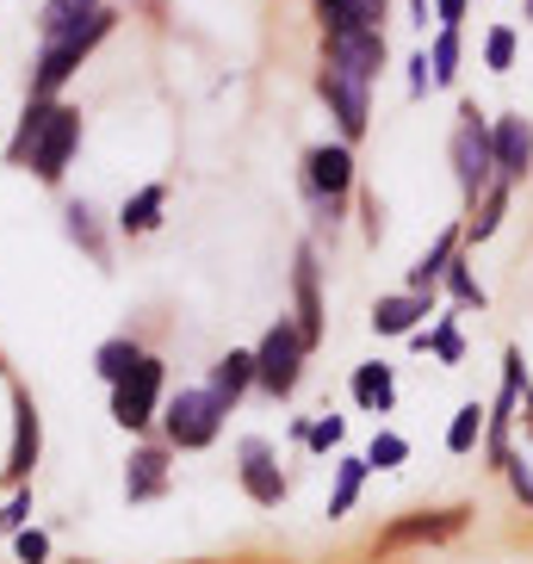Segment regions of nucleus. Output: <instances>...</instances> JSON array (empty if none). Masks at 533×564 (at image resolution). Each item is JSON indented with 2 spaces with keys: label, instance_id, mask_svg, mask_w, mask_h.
I'll list each match as a JSON object with an SVG mask.
<instances>
[{
  "label": "nucleus",
  "instance_id": "27",
  "mask_svg": "<svg viewBox=\"0 0 533 564\" xmlns=\"http://www.w3.org/2000/svg\"><path fill=\"white\" fill-rule=\"evenodd\" d=\"M44 112H51V100H32V106H25L13 143H7V155H13V162H25V150H32V137H37V124H44Z\"/></svg>",
  "mask_w": 533,
  "mask_h": 564
},
{
  "label": "nucleus",
  "instance_id": "3",
  "mask_svg": "<svg viewBox=\"0 0 533 564\" xmlns=\"http://www.w3.org/2000/svg\"><path fill=\"white\" fill-rule=\"evenodd\" d=\"M75 143H81V112L75 106H51L44 124H37V137H32V150H25V162H32V174L44 186H56L68 155H75Z\"/></svg>",
  "mask_w": 533,
  "mask_h": 564
},
{
  "label": "nucleus",
  "instance_id": "15",
  "mask_svg": "<svg viewBox=\"0 0 533 564\" xmlns=\"http://www.w3.org/2000/svg\"><path fill=\"white\" fill-rule=\"evenodd\" d=\"M298 335H304V348H317V335H323V299H317V254H311V249L298 254Z\"/></svg>",
  "mask_w": 533,
  "mask_h": 564
},
{
  "label": "nucleus",
  "instance_id": "12",
  "mask_svg": "<svg viewBox=\"0 0 533 564\" xmlns=\"http://www.w3.org/2000/svg\"><path fill=\"white\" fill-rule=\"evenodd\" d=\"M304 174H311V193H323V199H341V193H348L353 186V155L341 150V143H323V150H311V162H304Z\"/></svg>",
  "mask_w": 533,
  "mask_h": 564
},
{
  "label": "nucleus",
  "instance_id": "11",
  "mask_svg": "<svg viewBox=\"0 0 533 564\" xmlns=\"http://www.w3.org/2000/svg\"><path fill=\"white\" fill-rule=\"evenodd\" d=\"M459 521H466V509H447V514H410V521H398V528H384L379 552H403V546H422V540H447V533H459Z\"/></svg>",
  "mask_w": 533,
  "mask_h": 564
},
{
  "label": "nucleus",
  "instance_id": "17",
  "mask_svg": "<svg viewBox=\"0 0 533 564\" xmlns=\"http://www.w3.org/2000/svg\"><path fill=\"white\" fill-rule=\"evenodd\" d=\"M249 384H254V354L230 348V354H224V360H217V372H211V384H205V391H211V398L224 403V410H230V403L242 398Z\"/></svg>",
  "mask_w": 533,
  "mask_h": 564
},
{
  "label": "nucleus",
  "instance_id": "18",
  "mask_svg": "<svg viewBox=\"0 0 533 564\" xmlns=\"http://www.w3.org/2000/svg\"><path fill=\"white\" fill-rule=\"evenodd\" d=\"M379 19H384V0H335V7H323L329 32H379Z\"/></svg>",
  "mask_w": 533,
  "mask_h": 564
},
{
  "label": "nucleus",
  "instance_id": "22",
  "mask_svg": "<svg viewBox=\"0 0 533 564\" xmlns=\"http://www.w3.org/2000/svg\"><path fill=\"white\" fill-rule=\"evenodd\" d=\"M453 249H459V236H440V242H434V249L428 254H422V261L416 267H410V285H416V292H428V285L434 280H440V273H447V261H453Z\"/></svg>",
  "mask_w": 533,
  "mask_h": 564
},
{
  "label": "nucleus",
  "instance_id": "39",
  "mask_svg": "<svg viewBox=\"0 0 533 564\" xmlns=\"http://www.w3.org/2000/svg\"><path fill=\"white\" fill-rule=\"evenodd\" d=\"M527 19H533V0H527Z\"/></svg>",
  "mask_w": 533,
  "mask_h": 564
},
{
  "label": "nucleus",
  "instance_id": "16",
  "mask_svg": "<svg viewBox=\"0 0 533 564\" xmlns=\"http://www.w3.org/2000/svg\"><path fill=\"white\" fill-rule=\"evenodd\" d=\"M32 465H37V410H32V398H13V453H7V471L25 478Z\"/></svg>",
  "mask_w": 533,
  "mask_h": 564
},
{
  "label": "nucleus",
  "instance_id": "13",
  "mask_svg": "<svg viewBox=\"0 0 533 564\" xmlns=\"http://www.w3.org/2000/svg\"><path fill=\"white\" fill-rule=\"evenodd\" d=\"M162 490H167V453H162V447L131 453V471H124V497H131V502H150V497H162Z\"/></svg>",
  "mask_w": 533,
  "mask_h": 564
},
{
  "label": "nucleus",
  "instance_id": "1",
  "mask_svg": "<svg viewBox=\"0 0 533 564\" xmlns=\"http://www.w3.org/2000/svg\"><path fill=\"white\" fill-rule=\"evenodd\" d=\"M106 32H112V13H106V7H94V13H87L81 25H75V32L51 37V44H44V56H37V75H32V100H51L56 87H63L68 75H75V68L87 63V56H94V44H100Z\"/></svg>",
  "mask_w": 533,
  "mask_h": 564
},
{
  "label": "nucleus",
  "instance_id": "33",
  "mask_svg": "<svg viewBox=\"0 0 533 564\" xmlns=\"http://www.w3.org/2000/svg\"><path fill=\"white\" fill-rule=\"evenodd\" d=\"M447 280H453V299H459V304H483V285L471 280L459 261H447Z\"/></svg>",
  "mask_w": 533,
  "mask_h": 564
},
{
  "label": "nucleus",
  "instance_id": "37",
  "mask_svg": "<svg viewBox=\"0 0 533 564\" xmlns=\"http://www.w3.org/2000/svg\"><path fill=\"white\" fill-rule=\"evenodd\" d=\"M497 217H502V193H490V205H483V217H478V224H471V236H478V242H483V236L497 230Z\"/></svg>",
  "mask_w": 533,
  "mask_h": 564
},
{
  "label": "nucleus",
  "instance_id": "25",
  "mask_svg": "<svg viewBox=\"0 0 533 564\" xmlns=\"http://www.w3.org/2000/svg\"><path fill=\"white\" fill-rule=\"evenodd\" d=\"M478 434H483V410H478V403H466V410L453 415L447 447H453V453H471V447H478Z\"/></svg>",
  "mask_w": 533,
  "mask_h": 564
},
{
  "label": "nucleus",
  "instance_id": "30",
  "mask_svg": "<svg viewBox=\"0 0 533 564\" xmlns=\"http://www.w3.org/2000/svg\"><path fill=\"white\" fill-rule=\"evenodd\" d=\"M483 63L497 68V75H502L509 63H515V32H509V25H497V32L483 37Z\"/></svg>",
  "mask_w": 533,
  "mask_h": 564
},
{
  "label": "nucleus",
  "instance_id": "4",
  "mask_svg": "<svg viewBox=\"0 0 533 564\" xmlns=\"http://www.w3.org/2000/svg\"><path fill=\"white\" fill-rule=\"evenodd\" d=\"M155 403H162V360L137 354L131 372L112 379V422H118V429H150Z\"/></svg>",
  "mask_w": 533,
  "mask_h": 564
},
{
  "label": "nucleus",
  "instance_id": "34",
  "mask_svg": "<svg viewBox=\"0 0 533 564\" xmlns=\"http://www.w3.org/2000/svg\"><path fill=\"white\" fill-rule=\"evenodd\" d=\"M422 341H434V354H440V360H459V329H453V323H440V329L422 335Z\"/></svg>",
  "mask_w": 533,
  "mask_h": 564
},
{
  "label": "nucleus",
  "instance_id": "7",
  "mask_svg": "<svg viewBox=\"0 0 533 564\" xmlns=\"http://www.w3.org/2000/svg\"><path fill=\"white\" fill-rule=\"evenodd\" d=\"M323 100L335 106V118H341V137H360L367 131V82H353L348 68H323Z\"/></svg>",
  "mask_w": 533,
  "mask_h": 564
},
{
  "label": "nucleus",
  "instance_id": "29",
  "mask_svg": "<svg viewBox=\"0 0 533 564\" xmlns=\"http://www.w3.org/2000/svg\"><path fill=\"white\" fill-rule=\"evenodd\" d=\"M68 236L87 242V254H106L100 249V230H94V205H68Z\"/></svg>",
  "mask_w": 533,
  "mask_h": 564
},
{
  "label": "nucleus",
  "instance_id": "9",
  "mask_svg": "<svg viewBox=\"0 0 533 564\" xmlns=\"http://www.w3.org/2000/svg\"><path fill=\"white\" fill-rule=\"evenodd\" d=\"M527 155H533L527 118H497V131H490V162H497L502 181H521V174H527Z\"/></svg>",
  "mask_w": 533,
  "mask_h": 564
},
{
  "label": "nucleus",
  "instance_id": "26",
  "mask_svg": "<svg viewBox=\"0 0 533 564\" xmlns=\"http://www.w3.org/2000/svg\"><path fill=\"white\" fill-rule=\"evenodd\" d=\"M428 75H434V82H453V75H459V32H440V37H434Z\"/></svg>",
  "mask_w": 533,
  "mask_h": 564
},
{
  "label": "nucleus",
  "instance_id": "40",
  "mask_svg": "<svg viewBox=\"0 0 533 564\" xmlns=\"http://www.w3.org/2000/svg\"><path fill=\"white\" fill-rule=\"evenodd\" d=\"M527 415H533V398H527Z\"/></svg>",
  "mask_w": 533,
  "mask_h": 564
},
{
  "label": "nucleus",
  "instance_id": "32",
  "mask_svg": "<svg viewBox=\"0 0 533 564\" xmlns=\"http://www.w3.org/2000/svg\"><path fill=\"white\" fill-rule=\"evenodd\" d=\"M304 441H311L317 453L341 447V415H323V422H311V429H304Z\"/></svg>",
  "mask_w": 533,
  "mask_h": 564
},
{
  "label": "nucleus",
  "instance_id": "2",
  "mask_svg": "<svg viewBox=\"0 0 533 564\" xmlns=\"http://www.w3.org/2000/svg\"><path fill=\"white\" fill-rule=\"evenodd\" d=\"M304 335H298V323H273V329L261 335V348H254V384L261 391H273V398H292L298 391V366H304Z\"/></svg>",
  "mask_w": 533,
  "mask_h": 564
},
{
  "label": "nucleus",
  "instance_id": "36",
  "mask_svg": "<svg viewBox=\"0 0 533 564\" xmlns=\"http://www.w3.org/2000/svg\"><path fill=\"white\" fill-rule=\"evenodd\" d=\"M434 13H440V32H459V19H466V0H434Z\"/></svg>",
  "mask_w": 533,
  "mask_h": 564
},
{
  "label": "nucleus",
  "instance_id": "20",
  "mask_svg": "<svg viewBox=\"0 0 533 564\" xmlns=\"http://www.w3.org/2000/svg\"><path fill=\"white\" fill-rule=\"evenodd\" d=\"M391 398H398V391H391V366L367 360L360 372H353V403H360V410L384 415V410H391Z\"/></svg>",
  "mask_w": 533,
  "mask_h": 564
},
{
  "label": "nucleus",
  "instance_id": "31",
  "mask_svg": "<svg viewBox=\"0 0 533 564\" xmlns=\"http://www.w3.org/2000/svg\"><path fill=\"white\" fill-rule=\"evenodd\" d=\"M13 552H19V564H44V558H51V540H44L37 528H19Z\"/></svg>",
  "mask_w": 533,
  "mask_h": 564
},
{
  "label": "nucleus",
  "instance_id": "35",
  "mask_svg": "<svg viewBox=\"0 0 533 564\" xmlns=\"http://www.w3.org/2000/svg\"><path fill=\"white\" fill-rule=\"evenodd\" d=\"M25 514H32V497H13V502H7V514H0V533H19V528H25Z\"/></svg>",
  "mask_w": 533,
  "mask_h": 564
},
{
  "label": "nucleus",
  "instance_id": "10",
  "mask_svg": "<svg viewBox=\"0 0 533 564\" xmlns=\"http://www.w3.org/2000/svg\"><path fill=\"white\" fill-rule=\"evenodd\" d=\"M242 484H249V497L261 509H280L285 502V478H280V465H273V453H266V441H242Z\"/></svg>",
  "mask_w": 533,
  "mask_h": 564
},
{
  "label": "nucleus",
  "instance_id": "5",
  "mask_svg": "<svg viewBox=\"0 0 533 564\" xmlns=\"http://www.w3.org/2000/svg\"><path fill=\"white\" fill-rule=\"evenodd\" d=\"M217 429H224V403L211 391H181V398H167V441L174 447H211Z\"/></svg>",
  "mask_w": 533,
  "mask_h": 564
},
{
  "label": "nucleus",
  "instance_id": "14",
  "mask_svg": "<svg viewBox=\"0 0 533 564\" xmlns=\"http://www.w3.org/2000/svg\"><path fill=\"white\" fill-rule=\"evenodd\" d=\"M434 292H398V299H379V311H372V329L379 335H410L416 329V316H428Z\"/></svg>",
  "mask_w": 533,
  "mask_h": 564
},
{
  "label": "nucleus",
  "instance_id": "21",
  "mask_svg": "<svg viewBox=\"0 0 533 564\" xmlns=\"http://www.w3.org/2000/svg\"><path fill=\"white\" fill-rule=\"evenodd\" d=\"M372 465L367 459H341L335 465V490H329V521H341V514L353 509V497H360V484H367Z\"/></svg>",
  "mask_w": 533,
  "mask_h": 564
},
{
  "label": "nucleus",
  "instance_id": "28",
  "mask_svg": "<svg viewBox=\"0 0 533 564\" xmlns=\"http://www.w3.org/2000/svg\"><path fill=\"white\" fill-rule=\"evenodd\" d=\"M403 459H410V441H403V434H379L372 453H367V465H379V471H391V465H403Z\"/></svg>",
  "mask_w": 533,
  "mask_h": 564
},
{
  "label": "nucleus",
  "instance_id": "38",
  "mask_svg": "<svg viewBox=\"0 0 533 564\" xmlns=\"http://www.w3.org/2000/svg\"><path fill=\"white\" fill-rule=\"evenodd\" d=\"M317 7H335V0H317Z\"/></svg>",
  "mask_w": 533,
  "mask_h": 564
},
{
  "label": "nucleus",
  "instance_id": "23",
  "mask_svg": "<svg viewBox=\"0 0 533 564\" xmlns=\"http://www.w3.org/2000/svg\"><path fill=\"white\" fill-rule=\"evenodd\" d=\"M94 7H100V0H51L37 25H44V37H63V32H75V25H81L87 13H94Z\"/></svg>",
  "mask_w": 533,
  "mask_h": 564
},
{
  "label": "nucleus",
  "instance_id": "24",
  "mask_svg": "<svg viewBox=\"0 0 533 564\" xmlns=\"http://www.w3.org/2000/svg\"><path fill=\"white\" fill-rule=\"evenodd\" d=\"M94 366H100V379L112 384V379H124V372L137 366V348L124 341V335H118V341H100V354H94Z\"/></svg>",
  "mask_w": 533,
  "mask_h": 564
},
{
  "label": "nucleus",
  "instance_id": "8",
  "mask_svg": "<svg viewBox=\"0 0 533 564\" xmlns=\"http://www.w3.org/2000/svg\"><path fill=\"white\" fill-rule=\"evenodd\" d=\"M329 63L348 68L353 82H372L384 63V37L379 32H329Z\"/></svg>",
  "mask_w": 533,
  "mask_h": 564
},
{
  "label": "nucleus",
  "instance_id": "6",
  "mask_svg": "<svg viewBox=\"0 0 533 564\" xmlns=\"http://www.w3.org/2000/svg\"><path fill=\"white\" fill-rule=\"evenodd\" d=\"M453 167H459V186H466L471 199H478V186L490 181V131L478 124V112L466 106V124H459V137H453Z\"/></svg>",
  "mask_w": 533,
  "mask_h": 564
},
{
  "label": "nucleus",
  "instance_id": "19",
  "mask_svg": "<svg viewBox=\"0 0 533 564\" xmlns=\"http://www.w3.org/2000/svg\"><path fill=\"white\" fill-rule=\"evenodd\" d=\"M162 205H167V186H143L137 199H124V212H118V230H124V236H150L155 224H162Z\"/></svg>",
  "mask_w": 533,
  "mask_h": 564
}]
</instances>
